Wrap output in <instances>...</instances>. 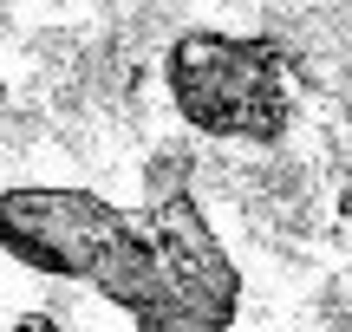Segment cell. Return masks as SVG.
<instances>
[{
    "label": "cell",
    "mask_w": 352,
    "mask_h": 332,
    "mask_svg": "<svg viewBox=\"0 0 352 332\" xmlns=\"http://www.w3.org/2000/svg\"><path fill=\"white\" fill-rule=\"evenodd\" d=\"M7 332H65V326L52 320V313H20V320H13Z\"/></svg>",
    "instance_id": "3957f363"
},
{
    "label": "cell",
    "mask_w": 352,
    "mask_h": 332,
    "mask_svg": "<svg viewBox=\"0 0 352 332\" xmlns=\"http://www.w3.org/2000/svg\"><path fill=\"white\" fill-rule=\"evenodd\" d=\"M164 85L176 117L222 143H280L294 124L287 46L267 33H183L164 52Z\"/></svg>",
    "instance_id": "6da1fadb"
},
{
    "label": "cell",
    "mask_w": 352,
    "mask_h": 332,
    "mask_svg": "<svg viewBox=\"0 0 352 332\" xmlns=\"http://www.w3.org/2000/svg\"><path fill=\"white\" fill-rule=\"evenodd\" d=\"M124 209L98 189H59V182H26L0 195V254L46 281H91L104 248L124 235Z\"/></svg>",
    "instance_id": "7a4b0ae2"
}]
</instances>
